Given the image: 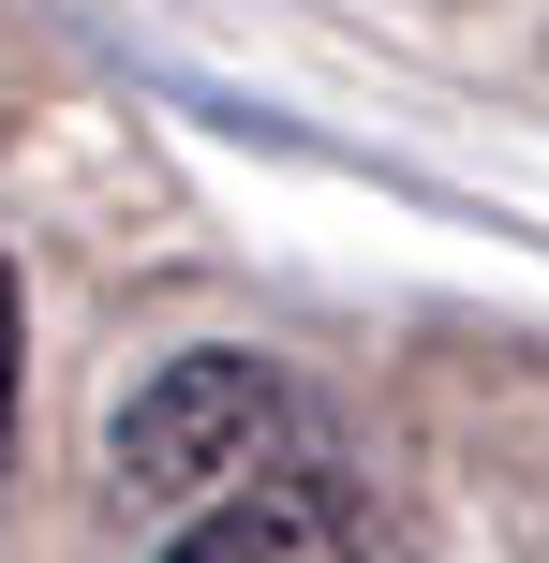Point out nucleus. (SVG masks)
Masks as SVG:
<instances>
[{
	"label": "nucleus",
	"instance_id": "obj_1",
	"mask_svg": "<svg viewBox=\"0 0 549 563\" xmlns=\"http://www.w3.org/2000/svg\"><path fill=\"white\" fill-rule=\"evenodd\" d=\"M283 475H327V416H312V386L267 371V356H223V341H208V356H164L119 400V489H134V505L208 519V505L283 489Z\"/></svg>",
	"mask_w": 549,
	"mask_h": 563
},
{
	"label": "nucleus",
	"instance_id": "obj_2",
	"mask_svg": "<svg viewBox=\"0 0 549 563\" xmlns=\"http://www.w3.org/2000/svg\"><path fill=\"white\" fill-rule=\"evenodd\" d=\"M149 563H402V549L342 505V475H283V489H238V505L178 519Z\"/></svg>",
	"mask_w": 549,
	"mask_h": 563
},
{
	"label": "nucleus",
	"instance_id": "obj_3",
	"mask_svg": "<svg viewBox=\"0 0 549 563\" xmlns=\"http://www.w3.org/2000/svg\"><path fill=\"white\" fill-rule=\"evenodd\" d=\"M15 356H30V297H15V253H0V445H15Z\"/></svg>",
	"mask_w": 549,
	"mask_h": 563
}]
</instances>
